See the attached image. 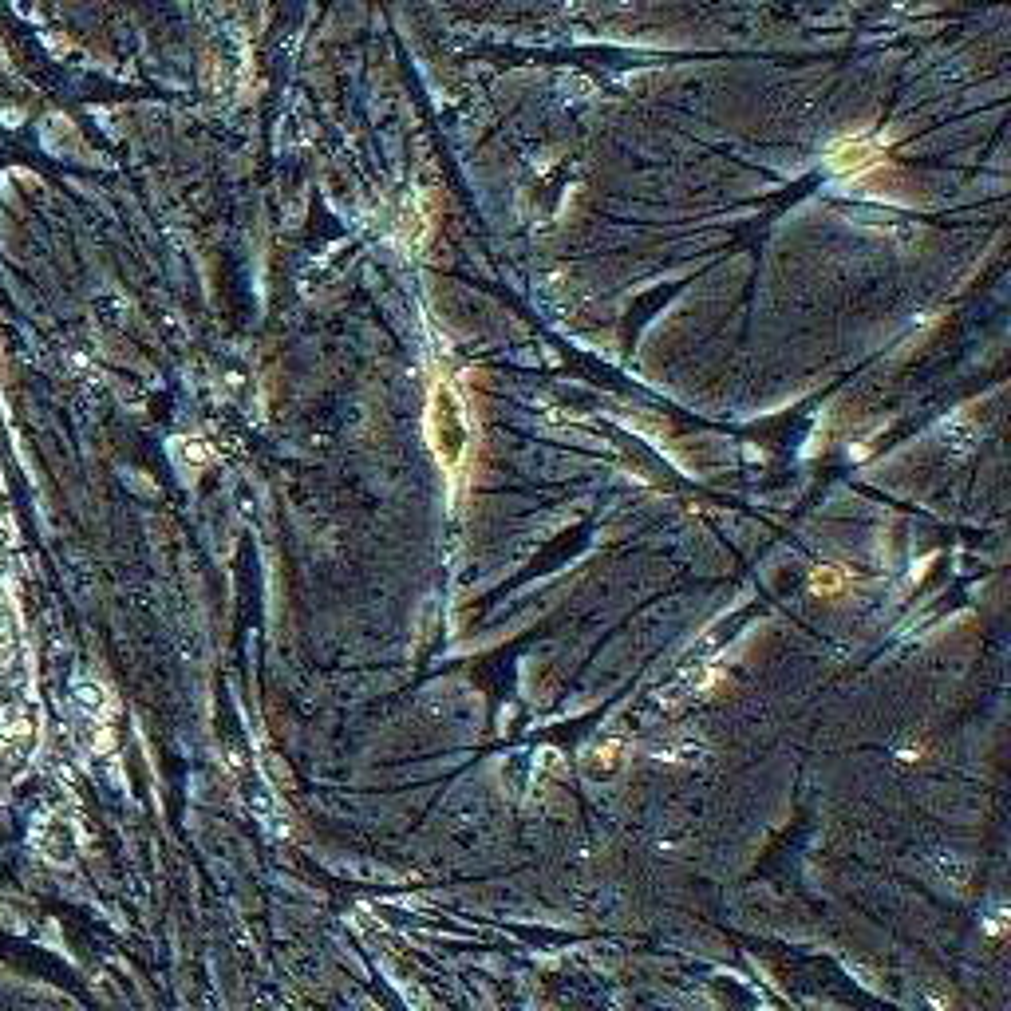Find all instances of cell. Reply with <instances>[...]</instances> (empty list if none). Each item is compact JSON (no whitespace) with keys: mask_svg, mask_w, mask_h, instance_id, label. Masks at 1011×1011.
I'll return each mask as SVG.
<instances>
[{"mask_svg":"<svg viewBox=\"0 0 1011 1011\" xmlns=\"http://www.w3.org/2000/svg\"><path fill=\"white\" fill-rule=\"evenodd\" d=\"M842 585H846V573H842L838 565H826V569H818V573L810 577V589H814V593H822V597L838 593Z\"/></svg>","mask_w":1011,"mask_h":1011,"instance_id":"cell-4","label":"cell"},{"mask_svg":"<svg viewBox=\"0 0 1011 1011\" xmlns=\"http://www.w3.org/2000/svg\"><path fill=\"white\" fill-rule=\"evenodd\" d=\"M427 439L431 451L439 459V467L447 474H459L463 463L470 459V443H474V427H470V411L463 391L455 388L447 376L435 380L431 388V403H427Z\"/></svg>","mask_w":1011,"mask_h":1011,"instance_id":"cell-1","label":"cell"},{"mask_svg":"<svg viewBox=\"0 0 1011 1011\" xmlns=\"http://www.w3.org/2000/svg\"><path fill=\"white\" fill-rule=\"evenodd\" d=\"M834 166L846 170L850 178H865L869 170L885 166V155H881V147H873L869 139H850V143H842V147L834 151Z\"/></svg>","mask_w":1011,"mask_h":1011,"instance_id":"cell-2","label":"cell"},{"mask_svg":"<svg viewBox=\"0 0 1011 1011\" xmlns=\"http://www.w3.org/2000/svg\"><path fill=\"white\" fill-rule=\"evenodd\" d=\"M624 759H628V743L617 739V735H609V739H601V743L589 751L585 771L593 778H613L624 767Z\"/></svg>","mask_w":1011,"mask_h":1011,"instance_id":"cell-3","label":"cell"}]
</instances>
